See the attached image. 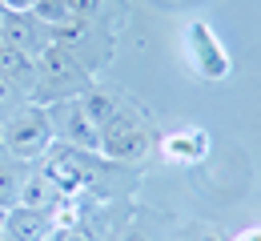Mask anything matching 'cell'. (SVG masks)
I'll return each instance as SVG.
<instances>
[{
	"label": "cell",
	"instance_id": "obj_13",
	"mask_svg": "<svg viewBox=\"0 0 261 241\" xmlns=\"http://www.w3.org/2000/svg\"><path fill=\"white\" fill-rule=\"evenodd\" d=\"M24 101H29V93H24L20 85H12L8 76H0V121H4L8 113H16Z\"/></svg>",
	"mask_w": 261,
	"mask_h": 241
},
{
	"label": "cell",
	"instance_id": "obj_12",
	"mask_svg": "<svg viewBox=\"0 0 261 241\" xmlns=\"http://www.w3.org/2000/svg\"><path fill=\"white\" fill-rule=\"evenodd\" d=\"M29 12H33L36 20H44L48 29H57V24H65L68 16H72V12H68V0H36L33 8H29Z\"/></svg>",
	"mask_w": 261,
	"mask_h": 241
},
{
	"label": "cell",
	"instance_id": "obj_2",
	"mask_svg": "<svg viewBox=\"0 0 261 241\" xmlns=\"http://www.w3.org/2000/svg\"><path fill=\"white\" fill-rule=\"evenodd\" d=\"M0 145H4V153H8V157L36 165V161L48 153V145H53L48 109H44V104L24 101L16 113H8V117L0 121Z\"/></svg>",
	"mask_w": 261,
	"mask_h": 241
},
{
	"label": "cell",
	"instance_id": "obj_19",
	"mask_svg": "<svg viewBox=\"0 0 261 241\" xmlns=\"http://www.w3.org/2000/svg\"><path fill=\"white\" fill-rule=\"evenodd\" d=\"M0 241H8V237H4V233H0Z\"/></svg>",
	"mask_w": 261,
	"mask_h": 241
},
{
	"label": "cell",
	"instance_id": "obj_9",
	"mask_svg": "<svg viewBox=\"0 0 261 241\" xmlns=\"http://www.w3.org/2000/svg\"><path fill=\"white\" fill-rule=\"evenodd\" d=\"M33 169L36 165H29V161H16V157L0 153V209L20 205V189H24V181H29Z\"/></svg>",
	"mask_w": 261,
	"mask_h": 241
},
{
	"label": "cell",
	"instance_id": "obj_1",
	"mask_svg": "<svg viewBox=\"0 0 261 241\" xmlns=\"http://www.w3.org/2000/svg\"><path fill=\"white\" fill-rule=\"evenodd\" d=\"M97 81H93V69H85L68 48L61 44H48L40 57H36V81L29 89V101L33 104H57L68 101V97H81L89 93Z\"/></svg>",
	"mask_w": 261,
	"mask_h": 241
},
{
	"label": "cell",
	"instance_id": "obj_7",
	"mask_svg": "<svg viewBox=\"0 0 261 241\" xmlns=\"http://www.w3.org/2000/svg\"><path fill=\"white\" fill-rule=\"evenodd\" d=\"M53 225H57V213H44V209L12 205L4 213V237L8 241H44Z\"/></svg>",
	"mask_w": 261,
	"mask_h": 241
},
{
	"label": "cell",
	"instance_id": "obj_10",
	"mask_svg": "<svg viewBox=\"0 0 261 241\" xmlns=\"http://www.w3.org/2000/svg\"><path fill=\"white\" fill-rule=\"evenodd\" d=\"M0 76H8L12 85H20V89L29 93L33 81H36V61H33V57H24V52H16L12 44L0 40Z\"/></svg>",
	"mask_w": 261,
	"mask_h": 241
},
{
	"label": "cell",
	"instance_id": "obj_4",
	"mask_svg": "<svg viewBox=\"0 0 261 241\" xmlns=\"http://www.w3.org/2000/svg\"><path fill=\"white\" fill-rule=\"evenodd\" d=\"M145 149H149V137H145L141 121L121 104V109L100 125V149L97 153L109 157V161H137Z\"/></svg>",
	"mask_w": 261,
	"mask_h": 241
},
{
	"label": "cell",
	"instance_id": "obj_21",
	"mask_svg": "<svg viewBox=\"0 0 261 241\" xmlns=\"http://www.w3.org/2000/svg\"><path fill=\"white\" fill-rule=\"evenodd\" d=\"M0 153H4V145H0Z\"/></svg>",
	"mask_w": 261,
	"mask_h": 241
},
{
	"label": "cell",
	"instance_id": "obj_3",
	"mask_svg": "<svg viewBox=\"0 0 261 241\" xmlns=\"http://www.w3.org/2000/svg\"><path fill=\"white\" fill-rule=\"evenodd\" d=\"M48 109V125H53V141H61L68 149H81V153H93L97 157L100 149V133L93 125V117L85 113L81 97H68V101L44 104Z\"/></svg>",
	"mask_w": 261,
	"mask_h": 241
},
{
	"label": "cell",
	"instance_id": "obj_18",
	"mask_svg": "<svg viewBox=\"0 0 261 241\" xmlns=\"http://www.w3.org/2000/svg\"><path fill=\"white\" fill-rule=\"evenodd\" d=\"M4 213H8V209H0V233H4Z\"/></svg>",
	"mask_w": 261,
	"mask_h": 241
},
{
	"label": "cell",
	"instance_id": "obj_6",
	"mask_svg": "<svg viewBox=\"0 0 261 241\" xmlns=\"http://www.w3.org/2000/svg\"><path fill=\"white\" fill-rule=\"evenodd\" d=\"M0 40L36 61L53 44V29L44 20H36L33 12H8V8H0Z\"/></svg>",
	"mask_w": 261,
	"mask_h": 241
},
{
	"label": "cell",
	"instance_id": "obj_5",
	"mask_svg": "<svg viewBox=\"0 0 261 241\" xmlns=\"http://www.w3.org/2000/svg\"><path fill=\"white\" fill-rule=\"evenodd\" d=\"M89 157H93V153H81V149H68L61 141H53L48 153L36 161V169L44 173L65 197H72V193H81V189L89 185Z\"/></svg>",
	"mask_w": 261,
	"mask_h": 241
},
{
	"label": "cell",
	"instance_id": "obj_17",
	"mask_svg": "<svg viewBox=\"0 0 261 241\" xmlns=\"http://www.w3.org/2000/svg\"><path fill=\"white\" fill-rule=\"evenodd\" d=\"M125 241H149V237H145V233H137V229H133V233H129V237H125Z\"/></svg>",
	"mask_w": 261,
	"mask_h": 241
},
{
	"label": "cell",
	"instance_id": "obj_8",
	"mask_svg": "<svg viewBox=\"0 0 261 241\" xmlns=\"http://www.w3.org/2000/svg\"><path fill=\"white\" fill-rule=\"evenodd\" d=\"M68 197L44 177L40 169L29 173V181H24V189H20V205H29V209H44V213H57V209L65 205Z\"/></svg>",
	"mask_w": 261,
	"mask_h": 241
},
{
	"label": "cell",
	"instance_id": "obj_16",
	"mask_svg": "<svg viewBox=\"0 0 261 241\" xmlns=\"http://www.w3.org/2000/svg\"><path fill=\"white\" fill-rule=\"evenodd\" d=\"M237 241H261V229H245V233H241Z\"/></svg>",
	"mask_w": 261,
	"mask_h": 241
},
{
	"label": "cell",
	"instance_id": "obj_14",
	"mask_svg": "<svg viewBox=\"0 0 261 241\" xmlns=\"http://www.w3.org/2000/svg\"><path fill=\"white\" fill-rule=\"evenodd\" d=\"M44 241H93V233L81 229V225H61V221H57V225L48 229V237H44Z\"/></svg>",
	"mask_w": 261,
	"mask_h": 241
},
{
	"label": "cell",
	"instance_id": "obj_15",
	"mask_svg": "<svg viewBox=\"0 0 261 241\" xmlns=\"http://www.w3.org/2000/svg\"><path fill=\"white\" fill-rule=\"evenodd\" d=\"M36 0H0V8H8V12H29Z\"/></svg>",
	"mask_w": 261,
	"mask_h": 241
},
{
	"label": "cell",
	"instance_id": "obj_20",
	"mask_svg": "<svg viewBox=\"0 0 261 241\" xmlns=\"http://www.w3.org/2000/svg\"><path fill=\"white\" fill-rule=\"evenodd\" d=\"M205 241H217V237H205Z\"/></svg>",
	"mask_w": 261,
	"mask_h": 241
},
{
	"label": "cell",
	"instance_id": "obj_11",
	"mask_svg": "<svg viewBox=\"0 0 261 241\" xmlns=\"http://www.w3.org/2000/svg\"><path fill=\"white\" fill-rule=\"evenodd\" d=\"M81 104H85V113L93 117V125H97V133H100V125L121 109V97H113L109 89H97V85H93L89 93H81Z\"/></svg>",
	"mask_w": 261,
	"mask_h": 241
}]
</instances>
